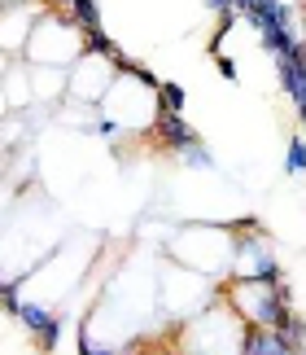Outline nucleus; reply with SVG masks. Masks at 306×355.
<instances>
[{"mask_svg":"<svg viewBox=\"0 0 306 355\" xmlns=\"http://www.w3.org/2000/svg\"><path fill=\"white\" fill-rule=\"evenodd\" d=\"M0 88H5V97H9V110L13 114H26L35 105V92H31V66L26 62H9V71L5 79H0Z\"/></svg>","mask_w":306,"mask_h":355,"instance_id":"0eeeda50","label":"nucleus"},{"mask_svg":"<svg viewBox=\"0 0 306 355\" xmlns=\"http://www.w3.org/2000/svg\"><path fill=\"white\" fill-rule=\"evenodd\" d=\"M179 158H184L188 167H201V171H210V167H215V158H210V149H206V145H192V149H184Z\"/></svg>","mask_w":306,"mask_h":355,"instance_id":"dca6fc26","label":"nucleus"},{"mask_svg":"<svg viewBox=\"0 0 306 355\" xmlns=\"http://www.w3.org/2000/svg\"><path fill=\"white\" fill-rule=\"evenodd\" d=\"M57 338H62V316H53L44 329L35 334V343H39V351H57Z\"/></svg>","mask_w":306,"mask_h":355,"instance_id":"2eb2a0df","label":"nucleus"},{"mask_svg":"<svg viewBox=\"0 0 306 355\" xmlns=\"http://www.w3.org/2000/svg\"><path fill=\"white\" fill-rule=\"evenodd\" d=\"M232 263L241 281H262V285H280V263H276V250L267 237H245L232 241Z\"/></svg>","mask_w":306,"mask_h":355,"instance_id":"7ed1b4c3","label":"nucleus"},{"mask_svg":"<svg viewBox=\"0 0 306 355\" xmlns=\"http://www.w3.org/2000/svg\"><path fill=\"white\" fill-rule=\"evenodd\" d=\"M22 58H31V66H75L83 58L79 22H71L57 9H44L39 22H35V31H31V40H26Z\"/></svg>","mask_w":306,"mask_h":355,"instance_id":"f257e3e1","label":"nucleus"},{"mask_svg":"<svg viewBox=\"0 0 306 355\" xmlns=\"http://www.w3.org/2000/svg\"><path fill=\"white\" fill-rule=\"evenodd\" d=\"M109 66H114L109 58L83 49V58L71 66V92H66V97H83V105H101L109 84H114V71H109Z\"/></svg>","mask_w":306,"mask_h":355,"instance_id":"20e7f679","label":"nucleus"},{"mask_svg":"<svg viewBox=\"0 0 306 355\" xmlns=\"http://www.w3.org/2000/svg\"><path fill=\"white\" fill-rule=\"evenodd\" d=\"M5 5H31V0H5Z\"/></svg>","mask_w":306,"mask_h":355,"instance_id":"4be33fe9","label":"nucleus"},{"mask_svg":"<svg viewBox=\"0 0 306 355\" xmlns=\"http://www.w3.org/2000/svg\"><path fill=\"white\" fill-rule=\"evenodd\" d=\"M31 92H35V105L44 97L48 105H62L66 92H71V66H31Z\"/></svg>","mask_w":306,"mask_h":355,"instance_id":"423d86ee","label":"nucleus"},{"mask_svg":"<svg viewBox=\"0 0 306 355\" xmlns=\"http://www.w3.org/2000/svg\"><path fill=\"white\" fill-rule=\"evenodd\" d=\"M9 114H13V110H9V97H5V88H0V123H5Z\"/></svg>","mask_w":306,"mask_h":355,"instance_id":"6ab92c4d","label":"nucleus"},{"mask_svg":"<svg viewBox=\"0 0 306 355\" xmlns=\"http://www.w3.org/2000/svg\"><path fill=\"white\" fill-rule=\"evenodd\" d=\"M184 88L171 79H158V114H184Z\"/></svg>","mask_w":306,"mask_h":355,"instance_id":"f8f14e48","label":"nucleus"},{"mask_svg":"<svg viewBox=\"0 0 306 355\" xmlns=\"http://www.w3.org/2000/svg\"><path fill=\"white\" fill-rule=\"evenodd\" d=\"M298 355H306V347H302V351H298Z\"/></svg>","mask_w":306,"mask_h":355,"instance_id":"5701e85b","label":"nucleus"},{"mask_svg":"<svg viewBox=\"0 0 306 355\" xmlns=\"http://www.w3.org/2000/svg\"><path fill=\"white\" fill-rule=\"evenodd\" d=\"M276 334H280L294 351H302V347H306V320L298 316L294 307H285V311H280V320H276Z\"/></svg>","mask_w":306,"mask_h":355,"instance_id":"9b49d317","label":"nucleus"},{"mask_svg":"<svg viewBox=\"0 0 306 355\" xmlns=\"http://www.w3.org/2000/svg\"><path fill=\"white\" fill-rule=\"evenodd\" d=\"M153 136H158L166 149H179V154H184V149H192V145H201L197 128H188L179 114H158V119H153Z\"/></svg>","mask_w":306,"mask_h":355,"instance_id":"1a4fd4ad","label":"nucleus"},{"mask_svg":"<svg viewBox=\"0 0 306 355\" xmlns=\"http://www.w3.org/2000/svg\"><path fill=\"white\" fill-rule=\"evenodd\" d=\"M48 9V0H31V5H5L0 9V53L5 58H22L26 40H31L39 13Z\"/></svg>","mask_w":306,"mask_h":355,"instance_id":"39448f33","label":"nucleus"},{"mask_svg":"<svg viewBox=\"0 0 306 355\" xmlns=\"http://www.w3.org/2000/svg\"><path fill=\"white\" fill-rule=\"evenodd\" d=\"M18 320H22L26 329H31V338H35V334L44 329L48 320H53V311H48V307H39V303H22V311H18Z\"/></svg>","mask_w":306,"mask_h":355,"instance_id":"ddd939ff","label":"nucleus"},{"mask_svg":"<svg viewBox=\"0 0 306 355\" xmlns=\"http://www.w3.org/2000/svg\"><path fill=\"white\" fill-rule=\"evenodd\" d=\"M96 355H136V351H109V347H101Z\"/></svg>","mask_w":306,"mask_h":355,"instance_id":"aec40b11","label":"nucleus"},{"mask_svg":"<svg viewBox=\"0 0 306 355\" xmlns=\"http://www.w3.org/2000/svg\"><path fill=\"white\" fill-rule=\"evenodd\" d=\"M206 5H210L215 13H228V9H236V5H241V0H206Z\"/></svg>","mask_w":306,"mask_h":355,"instance_id":"a211bd4d","label":"nucleus"},{"mask_svg":"<svg viewBox=\"0 0 306 355\" xmlns=\"http://www.w3.org/2000/svg\"><path fill=\"white\" fill-rule=\"evenodd\" d=\"M285 171L289 175H306V141L302 136H294L289 149H285Z\"/></svg>","mask_w":306,"mask_h":355,"instance_id":"4468645a","label":"nucleus"},{"mask_svg":"<svg viewBox=\"0 0 306 355\" xmlns=\"http://www.w3.org/2000/svg\"><path fill=\"white\" fill-rule=\"evenodd\" d=\"M215 71H219V75H224V79H228V84H236V75H241V71H236V62L228 58V53H215Z\"/></svg>","mask_w":306,"mask_h":355,"instance_id":"f3484780","label":"nucleus"},{"mask_svg":"<svg viewBox=\"0 0 306 355\" xmlns=\"http://www.w3.org/2000/svg\"><path fill=\"white\" fill-rule=\"evenodd\" d=\"M236 355H298V351L289 347L276 329H262V324H245V329H241V351H236Z\"/></svg>","mask_w":306,"mask_h":355,"instance_id":"6e6552de","label":"nucleus"},{"mask_svg":"<svg viewBox=\"0 0 306 355\" xmlns=\"http://www.w3.org/2000/svg\"><path fill=\"white\" fill-rule=\"evenodd\" d=\"M280 5H289V9H306V0H280Z\"/></svg>","mask_w":306,"mask_h":355,"instance_id":"412c9836","label":"nucleus"},{"mask_svg":"<svg viewBox=\"0 0 306 355\" xmlns=\"http://www.w3.org/2000/svg\"><path fill=\"white\" fill-rule=\"evenodd\" d=\"M0 9H5V0H0Z\"/></svg>","mask_w":306,"mask_h":355,"instance_id":"b1692460","label":"nucleus"},{"mask_svg":"<svg viewBox=\"0 0 306 355\" xmlns=\"http://www.w3.org/2000/svg\"><path fill=\"white\" fill-rule=\"evenodd\" d=\"M228 307H232V316H241V324H262V329H276V320L285 311L276 285L241 281V277H232V285H228Z\"/></svg>","mask_w":306,"mask_h":355,"instance_id":"f03ea898","label":"nucleus"},{"mask_svg":"<svg viewBox=\"0 0 306 355\" xmlns=\"http://www.w3.org/2000/svg\"><path fill=\"white\" fill-rule=\"evenodd\" d=\"M276 71H280V88L294 105H306V53H289V58H276Z\"/></svg>","mask_w":306,"mask_h":355,"instance_id":"9d476101","label":"nucleus"}]
</instances>
